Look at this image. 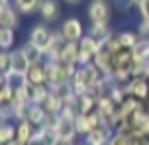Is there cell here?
<instances>
[{
    "instance_id": "38",
    "label": "cell",
    "mask_w": 149,
    "mask_h": 145,
    "mask_svg": "<svg viewBox=\"0 0 149 145\" xmlns=\"http://www.w3.org/2000/svg\"><path fill=\"white\" fill-rule=\"evenodd\" d=\"M77 145H88V143H86L84 139H81V141H77Z\"/></svg>"
},
{
    "instance_id": "28",
    "label": "cell",
    "mask_w": 149,
    "mask_h": 145,
    "mask_svg": "<svg viewBox=\"0 0 149 145\" xmlns=\"http://www.w3.org/2000/svg\"><path fill=\"white\" fill-rule=\"evenodd\" d=\"M16 139V122L0 123V145H8Z\"/></svg>"
},
{
    "instance_id": "23",
    "label": "cell",
    "mask_w": 149,
    "mask_h": 145,
    "mask_svg": "<svg viewBox=\"0 0 149 145\" xmlns=\"http://www.w3.org/2000/svg\"><path fill=\"white\" fill-rule=\"evenodd\" d=\"M26 78H28V83L30 84H45V63H36V65H31L30 71L26 73Z\"/></svg>"
},
{
    "instance_id": "24",
    "label": "cell",
    "mask_w": 149,
    "mask_h": 145,
    "mask_svg": "<svg viewBox=\"0 0 149 145\" xmlns=\"http://www.w3.org/2000/svg\"><path fill=\"white\" fill-rule=\"evenodd\" d=\"M59 61L69 63V65H79V43L67 41L63 51H61V59Z\"/></svg>"
},
{
    "instance_id": "13",
    "label": "cell",
    "mask_w": 149,
    "mask_h": 145,
    "mask_svg": "<svg viewBox=\"0 0 149 145\" xmlns=\"http://www.w3.org/2000/svg\"><path fill=\"white\" fill-rule=\"evenodd\" d=\"M49 114L45 112V108L41 104H28L26 112H24V120H28L30 123H33L36 128H41L47 123Z\"/></svg>"
},
{
    "instance_id": "41",
    "label": "cell",
    "mask_w": 149,
    "mask_h": 145,
    "mask_svg": "<svg viewBox=\"0 0 149 145\" xmlns=\"http://www.w3.org/2000/svg\"><path fill=\"white\" fill-rule=\"evenodd\" d=\"M108 145H110V143H108Z\"/></svg>"
},
{
    "instance_id": "20",
    "label": "cell",
    "mask_w": 149,
    "mask_h": 145,
    "mask_svg": "<svg viewBox=\"0 0 149 145\" xmlns=\"http://www.w3.org/2000/svg\"><path fill=\"white\" fill-rule=\"evenodd\" d=\"M41 2L43 0H12L14 8L24 16H31V14H36V12H39Z\"/></svg>"
},
{
    "instance_id": "36",
    "label": "cell",
    "mask_w": 149,
    "mask_h": 145,
    "mask_svg": "<svg viewBox=\"0 0 149 145\" xmlns=\"http://www.w3.org/2000/svg\"><path fill=\"white\" fill-rule=\"evenodd\" d=\"M67 4H71V6H77V4H81L82 0H65Z\"/></svg>"
},
{
    "instance_id": "26",
    "label": "cell",
    "mask_w": 149,
    "mask_h": 145,
    "mask_svg": "<svg viewBox=\"0 0 149 145\" xmlns=\"http://www.w3.org/2000/svg\"><path fill=\"white\" fill-rule=\"evenodd\" d=\"M81 114V108H79V96L77 94H71L65 102H63V112L61 116L65 118H71V120H77V116Z\"/></svg>"
},
{
    "instance_id": "30",
    "label": "cell",
    "mask_w": 149,
    "mask_h": 145,
    "mask_svg": "<svg viewBox=\"0 0 149 145\" xmlns=\"http://www.w3.org/2000/svg\"><path fill=\"white\" fill-rule=\"evenodd\" d=\"M16 96V90L10 86V84L2 83V86H0V106H10L12 104V100H14Z\"/></svg>"
},
{
    "instance_id": "17",
    "label": "cell",
    "mask_w": 149,
    "mask_h": 145,
    "mask_svg": "<svg viewBox=\"0 0 149 145\" xmlns=\"http://www.w3.org/2000/svg\"><path fill=\"white\" fill-rule=\"evenodd\" d=\"M36 130L37 128L33 126V123H30L28 120H20V122H16V139L28 145L30 141H33Z\"/></svg>"
},
{
    "instance_id": "40",
    "label": "cell",
    "mask_w": 149,
    "mask_h": 145,
    "mask_svg": "<svg viewBox=\"0 0 149 145\" xmlns=\"http://www.w3.org/2000/svg\"><path fill=\"white\" fill-rule=\"evenodd\" d=\"M147 112H149V100H147Z\"/></svg>"
},
{
    "instance_id": "29",
    "label": "cell",
    "mask_w": 149,
    "mask_h": 145,
    "mask_svg": "<svg viewBox=\"0 0 149 145\" xmlns=\"http://www.w3.org/2000/svg\"><path fill=\"white\" fill-rule=\"evenodd\" d=\"M2 83L10 84V86L18 92L20 88H24V86H26L28 78H26V75H18V73H12V71H10V73H6V75H2Z\"/></svg>"
},
{
    "instance_id": "14",
    "label": "cell",
    "mask_w": 149,
    "mask_h": 145,
    "mask_svg": "<svg viewBox=\"0 0 149 145\" xmlns=\"http://www.w3.org/2000/svg\"><path fill=\"white\" fill-rule=\"evenodd\" d=\"M30 67H31V63L28 61V57H26V53L22 51V47L10 51V71H12V73L26 75V73L30 71Z\"/></svg>"
},
{
    "instance_id": "4",
    "label": "cell",
    "mask_w": 149,
    "mask_h": 145,
    "mask_svg": "<svg viewBox=\"0 0 149 145\" xmlns=\"http://www.w3.org/2000/svg\"><path fill=\"white\" fill-rule=\"evenodd\" d=\"M90 26H110L112 22V8L108 0H90L86 6Z\"/></svg>"
},
{
    "instance_id": "8",
    "label": "cell",
    "mask_w": 149,
    "mask_h": 145,
    "mask_svg": "<svg viewBox=\"0 0 149 145\" xmlns=\"http://www.w3.org/2000/svg\"><path fill=\"white\" fill-rule=\"evenodd\" d=\"M53 130H55V135H57L59 139H67V141L77 143L79 131H77L74 120L65 118V116H59V118H57V122H55V126H53Z\"/></svg>"
},
{
    "instance_id": "15",
    "label": "cell",
    "mask_w": 149,
    "mask_h": 145,
    "mask_svg": "<svg viewBox=\"0 0 149 145\" xmlns=\"http://www.w3.org/2000/svg\"><path fill=\"white\" fill-rule=\"evenodd\" d=\"M65 37L61 35L59 30H53V37H51V43L47 47V51H45V61H59L61 59V51H63V47H65Z\"/></svg>"
},
{
    "instance_id": "25",
    "label": "cell",
    "mask_w": 149,
    "mask_h": 145,
    "mask_svg": "<svg viewBox=\"0 0 149 145\" xmlns=\"http://www.w3.org/2000/svg\"><path fill=\"white\" fill-rule=\"evenodd\" d=\"M116 33H118V39L124 49H134L137 45V41L141 39L137 30H122V31H116Z\"/></svg>"
},
{
    "instance_id": "18",
    "label": "cell",
    "mask_w": 149,
    "mask_h": 145,
    "mask_svg": "<svg viewBox=\"0 0 149 145\" xmlns=\"http://www.w3.org/2000/svg\"><path fill=\"white\" fill-rule=\"evenodd\" d=\"M63 102H65V100L61 98L55 90H51V92H49V96H47L45 102H43V108H45V112H47V114L61 116V112H63Z\"/></svg>"
},
{
    "instance_id": "1",
    "label": "cell",
    "mask_w": 149,
    "mask_h": 145,
    "mask_svg": "<svg viewBox=\"0 0 149 145\" xmlns=\"http://www.w3.org/2000/svg\"><path fill=\"white\" fill-rule=\"evenodd\" d=\"M102 78H108V76L102 75L94 63H90V65H82V67L77 69V75H74V78H73L71 84H73L74 94L81 96V94H84V92H92Z\"/></svg>"
},
{
    "instance_id": "16",
    "label": "cell",
    "mask_w": 149,
    "mask_h": 145,
    "mask_svg": "<svg viewBox=\"0 0 149 145\" xmlns=\"http://www.w3.org/2000/svg\"><path fill=\"white\" fill-rule=\"evenodd\" d=\"M20 12L14 8V4L10 6H2L0 8V28H10V30H16L20 26Z\"/></svg>"
},
{
    "instance_id": "7",
    "label": "cell",
    "mask_w": 149,
    "mask_h": 145,
    "mask_svg": "<svg viewBox=\"0 0 149 145\" xmlns=\"http://www.w3.org/2000/svg\"><path fill=\"white\" fill-rule=\"evenodd\" d=\"M51 37H53V30L51 26L47 24H33L30 28V35H28V41H31L33 45H37L39 49L47 51V47L51 43Z\"/></svg>"
},
{
    "instance_id": "9",
    "label": "cell",
    "mask_w": 149,
    "mask_h": 145,
    "mask_svg": "<svg viewBox=\"0 0 149 145\" xmlns=\"http://www.w3.org/2000/svg\"><path fill=\"white\" fill-rule=\"evenodd\" d=\"M74 126H77V131H79V137H86L92 130H96L98 126H102V120H100V114L98 112L79 114L77 120H74Z\"/></svg>"
},
{
    "instance_id": "37",
    "label": "cell",
    "mask_w": 149,
    "mask_h": 145,
    "mask_svg": "<svg viewBox=\"0 0 149 145\" xmlns=\"http://www.w3.org/2000/svg\"><path fill=\"white\" fill-rule=\"evenodd\" d=\"M8 145H26V143H22V141H18V139H14V141H10Z\"/></svg>"
},
{
    "instance_id": "34",
    "label": "cell",
    "mask_w": 149,
    "mask_h": 145,
    "mask_svg": "<svg viewBox=\"0 0 149 145\" xmlns=\"http://www.w3.org/2000/svg\"><path fill=\"white\" fill-rule=\"evenodd\" d=\"M135 30H137V33H139L141 39H149V22H139Z\"/></svg>"
},
{
    "instance_id": "27",
    "label": "cell",
    "mask_w": 149,
    "mask_h": 145,
    "mask_svg": "<svg viewBox=\"0 0 149 145\" xmlns=\"http://www.w3.org/2000/svg\"><path fill=\"white\" fill-rule=\"evenodd\" d=\"M14 43H16V30L0 28V47H2V51H12Z\"/></svg>"
},
{
    "instance_id": "11",
    "label": "cell",
    "mask_w": 149,
    "mask_h": 145,
    "mask_svg": "<svg viewBox=\"0 0 149 145\" xmlns=\"http://www.w3.org/2000/svg\"><path fill=\"white\" fill-rule=\"evenodd\" d=\"M37 14L41 16V22H43V24H47V26L55 24L61 18V4H59V0H43Z\"/></svg>"
},
{
    "instance_id": "12",
    "label": "cell",
    "mask_w": 149,
    "mask_h": 145,
    "mask_svg": "<svg viewBox=\"0 0 149 145\" xmlns=\"http://www.w3.org/2000/svg\"><path fill=\"white\" fill-rule=\"evenodd\" d=\"M114 133H116V131L112 130V128H108V126L102 123V126H98L96 130H92L86 137H82V139L88 145H108L110 139L114 137Z\"/></svg>"
},
{
    "instance_id": "33",
    "label": "cell",
    "mask_w": 149,
    "mask_h": 145,
    "mask_svg": "<svg viewBox=\"0 0 149 145\" xmlns=\"http://www.w3.org/2000/svg\"><path fill=\"white\" fill-rule=\"evenodd\" d=\"M137 12L141 16V22H149V0H141V4L137 6Z\"/></svg>"
},
{
    "instance_id": "6",
    "label": "cell",
    "mask_w": 149,
    "mask_h": 145,
    "mask_svg": "<svg viewBox=\"0 0 149 145\" xmlns=\"http://www.w3.org/2000/svg\"><path fill=\"white\" fill-rule=\"evenodd\" d=\"M98 51H100V43H98L92 35L86 33V35L79 41V67L94 63V57H96Z\"/></svg>"
},
{
    "instance_id": "32",
    "label": "cell",
    "mask_w": 149,
    "mask_h": 145,
    "mask_svg": "<svg viewBox=\"0 0 149 145\" xmlns=\"http://www.w3.org/2000/svg\"><path fill=\"white\" fill-rule=\"evenodd\" d=\"M0 73L2 75L10 73V51H2L0 53Z\"/></svg>"
},
{
    "instance_id": "22",
    "label": "cell",
    "mask_w": 149,
    "mask_h": 145,
    "mask_svg": "<svg viewBox=\"0 0 149 145\" xmlns=\"http://www.w3.org/2000/svg\"><path fill=\"white\" fill-rule=\"evenodd\" d=\"M86 33L92 35V37L102 45V43H106V41L114 35V30H112L110 26H88V28H86Z\"/></svg>"
},
{
    "instance_id": "10",
    "label": "cell",
    "mask_w": 149,
    "mask_h": 145,
    "mask_svg": "<svg viewBox=\"0 0 149 145\" xmlns=\"http://www.w3.org/2000/svg\"><path fill=\"white\" fill-rule=\"evenodd\" d=\"M126 88H127V94L130 96H134L139 102H145L147 104V100H149V78H145V76H134L126 84Z\"/></svg>"
},
{
    "instance_id": "2",
    "label": "cell",
    "mask_w": 149,
    "mask_h": 145,
    "mask_svg": "<svg viewBox=\"0 0 149 145\" xmlns=\"http://www.w3.org/2000/svg\"><path fill=\"white\" fill-rule=\"evenodd\" d=\"M79 65H69L63 61H45V84L55 88L63 83H73Z\"/></svg>"
},
{
    "instance_id": "39",
    "label": "cell",
    "mask_w": 149,
    "mask_h": 145,
    "mask_svg": "<svg viewBox=\"0 0 149 145\" xmlns=\"http://www.w3.org/2000/svg\"><path fill=\"white\" fill-rule=\"evenodd\" d=\"M139 4H141V0H134V6H135V8L139 6Z\"/></svg>"
},
{
    "instance_id": "3",
    "label": "cell",
    "mask_w": 149,
    "mask_h": 145,
    "mask_svg": "<svg viewBox=\"0 0 149 145\" xmlns=\"http://www.w3.org/2000/svg\"><path fill=\"white\" fill-rule=\"evenodd\" d=\"M135 71V57L132 49H122L118 55H114V71L112 78L120 84H126L134 78Z\"/></svg>"
},
{
    "instance_id": "19",
    "label": "cell",
    "mask_w": 149,
    "mask_h": 145,
    "mask_svg": "<svg viewBox=\"0 0 149 145\" xmlns=\"http://www.w3.org/2000/svg\"><path fill=\"white\" fill-rule=\"evenodd\" d=\"M79 108L81 114H92L98 110V96L94 92H84L79 96Z\"/></svg>"
},
{
    "instance_id": "35",
    "label": "cell",
    "mask_w": 149,
    "mask_h": 145,
    "mask_svg": "<svg viewBox=\"0 0 149 145\" xmlns=\"http://www.w3.org/2000/svg\"><path fill=\"white\" fill-rule=\"evenodd\" d=\"M53 145H74L73 141H67V139H55V141H53Z\"/></svg>"
},
{
    "instance_id": "21",
    "label": "cell",
    "mask_w": 149,
    "mask_h": 145,
    "mask_svg": "<svg viewBox=\"0 0 149 145\" xmlns=\"http://www.w3.org/2000/svg\"><path fill=\"white\" fill-rule=\"evenodd\" d=\"M22 51L26 53V57H28V61H30L31 65H36V63H45V51L39 49L37 45H33L31 41H26V43H24Z\"/></svg>"
},
{
    "instance_id": "42",
    "label": "cell",
    "mask_w": 149,
    "mask_h": 145,
    "mask_svg": "<svg viewBox=\"0 0 149 145\" xmlns=\"http://www.w3.org/2000/svg\"><path fill=\"white\" fill-rule=\"evenodd\" d=\"M74 145H77V143H74Z\"/></svg>"
},
{
    "instance_id": "31",
    "label": "cell",
    "mask_w": 149,
    "mask_h": 145,
    "mask_svg": "<svg viewBox=\"0 0 149 145\" xmlns=\"http://www.w3.org/2000/svg\"><path fill=\"white\" fill-rule=\"evenodd\" d=\"M114 4V10L120 12V14H127L130 10H134V0H112Z\"/></svg>"
},
{
    "instance_id": "5",
    "label": "cell",
    "mask_w": 149,
    "mask_h": 145,
    "mask_svg": "<svg viewBox=\"0 0 149 145\" xmlns=\"http://www.w3.org/2000/svg\"><path fill=\"white\" fill-rule=\"evenodd\" d=\"M61 35L65 37V41H73V43H79L84 35H86V30L79 18H67L63 20L59 26Z\"/></svg>"
}]
</instances>
